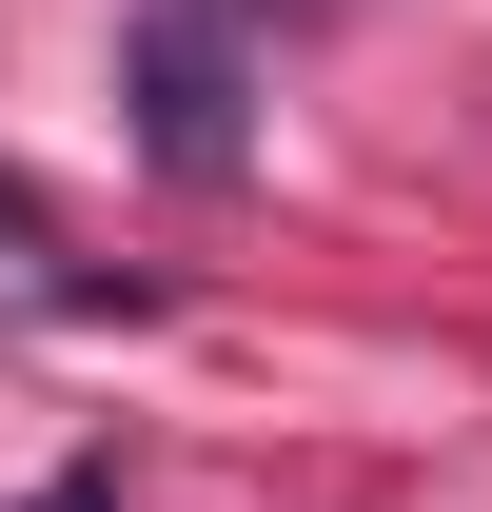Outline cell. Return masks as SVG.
Here are the masks:
<instances>
[{
    "label": "cell",
    "mask_w": 492,
    "mask_h": 512,
    "mask_svg": "<svg viewBox=\"0 0 492 512\" xmlns=\"http://www.w3.org/2000/svg\"><path fill=\"white\" fill-rule=\"evenodd\" d=\"M119 99H138V158H158V178H237V158H256V119H237V40H217V20H138Z\"/></svg>",
    "instance_id": "6da1fadb"
},
{
    "label": "cell",
    "mask_w": 492,
    "mask_h": 512,
    "mask_svg": "<svg viewBox=\"0 0 492 512\" xmlns=\"http://www.w3.org/2000/svg\"><path fill=\"white\" fill-rule=\"evenodd\" d=\"M0 296H40V316H99V276H60V217L0 178Z\"/></svg>",
    "instance_id": "7a4b0ae2"
}]
</instances>
